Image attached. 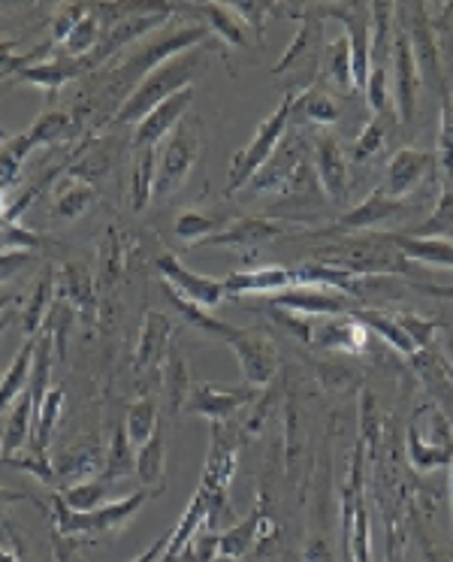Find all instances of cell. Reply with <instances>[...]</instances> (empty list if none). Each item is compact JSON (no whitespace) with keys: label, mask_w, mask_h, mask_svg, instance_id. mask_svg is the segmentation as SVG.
Here are the masks:
<instances>
[{"label":"cell","mask_w":453,"mask_h":562,"mask_svg":"<svg viewBox=\"0 0 453 562\" xmlns=\"http://www.w3.org/2000/svg\"><path fill=\"white\" fill-rule=\"evenodd\" d=\"M200 67H203V55H200V49L182 52V55H175L170 61H163L158 70H151V74L131 91V98L124 100L122 106H118V112L112 115V124H115V127H118V124H139L148 112L155 110V106H160L163 100H170L172 94H179L184 88L194 86Z\"/></svg>","instance_id":"6da1fadb"},{"label":"cell","mask_w":453,"mask_h":562,"mask_svg":"<svg viewBox=\"0 0 453 562\" xmlns=\"http://www.w3.org/2000/svg\"><path fill=\"white\" fill-rule=\"evenodd\" d=\"M320 263L339 267L354 276H408L415 272V263L405 260L384 233H356L342 243L324 245L318 251Z\"/></svg>","instance_id":"7a4b0ae2"},{"label":"cell","mask_w":453,"mask_h":562,"mask_svg":"<svg viewBox=\"0 0 453 562\" xmlns=\"http://www.w3.org/2000/svg\"><path fill=\"white\" fill-rule=\"evenodd\" d=\"M148 490H136L134 496H124V499L103 502L94 512H73L67 502L61 499L58 490H52V536L61 538H86L91 541L94 536H103V532H115L122 529L124 524H131L139 508L148 502Z\"/></svg>","instance_id":"3957f363"},{"label":"cell","mask_w":453,"mask_h":562,"mask_svg":"<svg viewBox=\"0 0 453 562\" xmlns=\"http://www.w3.org/2000/svg\"><path fill=\"white\" fill-rule=\"evenodd\" d=\"M203 151L200 139V119L182 122L172 127V134L163 139V151L158 160V176H155V200L182 191L188 176L194 172L196 160Z\"/></svg>","instance_id":"277c9868"},{"label":"cell","mask_w":453,"mask_h":562,"mask_svg":"<svg viewBox=\"0 0 453 562\" xmlns=\"http://www.w3.org/2000/svg\"><path fill=\"white\" fill-rule=\"evenodd\" d=\"M287 131H291V94L260 122L254 139L234 158V164H230V179H227V194L242 191L258 176V170L272 158V151L279 148V143L287 136Z\"/></svg>","instance_id":"5b68a950"},{"label":"cell","mask_w":453,"mask_h":562,"mask_svg":"<svg viewBox=\"0 0 453 562\" xmlns=\"http://www.w3.org/2000/svg\"><path fill=\"white\" fill-rule=\"evenodd\" d=\"M396 22L403 25L411 43V55L417 61V74H420V86L432 88L441 100L448 98V86L441 76V52L429 25L427 3H396Z\"/></svg>","instance_id":"8992f818"},{"label":"cell","mask_w":453,"mask_h":562,"mask_svg":"<svg viewBox=\"0 0 453 562\" xmlns=\"http://www.w3.org/2000/svg\"><path fill=\"white\" fill-rule=\"evenodd\" d=\"M420 203H405V200H393V196L381 194L378 188L360 200L354 209H348L344 215L332 221V227L320 233V236H356V233H375L381 224H390V221H405L415 215Z\"/></svg>","instance_id":"52a82bcc"},{"label":"cell","mask_w":453,"mask_h":562,"mask_svg":"<svg viewBox=\"0 0 453 562\" xmlns=\"http://www.w3.org/2000/svg\"><path fill=\"white\" fill-rule=\"evenodd\" d=\"M270 306L284 308L299 318H339V315H351L354 300L336 288H320V284H291L279 294H270Z\"/></svg>","instance_id":"ba28073f"},{"label":"cell","mask_w":453,"mask_h":562,"mask_svg":"<svg viewBox=\"0 0 453 562\" xmlns=\"http://www.w3.org/2000/svg\"><path fill=\"white\" fill-rule=\"evenodd\" d=\"M429 432L411 424L408 427V460L420 472L439 469V465L453 463V427L441 408H423Z\"/></svg>","instance_id":"9c48e42d"},{"label":"cell","mask_w":453,"mask_h":562,"mask_svg":"<svg viewBox=\"0 0 453 562\" xmlns=\"http://www.w3.org/2000/svg\"><path fill=\"white\" fill-rule=\"evenodd\" d=\"M390 70H393V79H390L393 110H396V119L408 127V124H415L420 74H417V61H415V55H411L408 34H405L399 22H396V31H393Z\"/></svg>","instance_id":"30bf717a"},{"label":"cell","mask_w":453,"mask_h":562,"mask_svg":"<svg viewBox=\"0 0 453 562\" xmlns=\"http://www.w3.org/2000/svg\"><path fill=\"white\" fill-rule=\"evenodd\" d=\"M258 387H218V384H191L188 400H184V415L206 417L212 424H224L227 417L242 412L246 405L258 403Z\"/></svg>","instance_id":"8fae6325"},{"label":"cell","mask_w":453,"mask_h":562,"mask_svg":"<svg viewBox=\"0 0 453 562\" xmlns=\"http://www.w3.org/2000/svg\"><path fill=\"white\" fill-rule=\"evenodd\" d=\"M224 342L234 348L246 384H251V387H267L270 384L275 369H279V355H275V348H272L267 336L230 324V330L224 333Z\"/></svg>","instance_id":"7c38bea8"},{"label":"cell","mask_w":453,"mask_h":562,"mask_svg":"<svg viewBox=\"0 0 453 562\" xmlns=\"http://www.w3.org/2000/svg\"><path fill=\"white\" fill-rule=\"evenodd\" d=\"M158 272L160 281H163L167 288H172L182 300H188V303H194V306L200 308H206V312L218 306L220 300L227 296V291H224V279H212V276L191 272L179 257H158Z\"/></svg>","instance_id":"4fadbf2b"},{"label":"cell","mask_w":453,"mask_h":562,"mask_svg":"<svg viewBox=\"0 0 453 562\" xmlns=\"http://www.w3.org/2000/svg\"><path fill=\"white\" fill-rule=\"evenodd\" d=\"M429 176H435V151H423V148H399L387 164V176L378 191L393 196V200H405V196L417 191L427 182Z\"/></svg>","instance_id":"5bb4252c"},{"label":"cell","mask_w":453,"mask_h":562,"mask_svg":"<svg viewBox=\"0 0 453 562\" xmlns=\"http://www.w3.org/2000/svg\"><path fill=\"white\" fill-rule=\"evenodd\" d=\"M306 158V139L296 134V131H287L279 148L272 151V158L258 170V176L242 188L248 196L254 194H279L287 179L294 176V170L299 167V160Z\"/></svg>","instance_id":"9a60e30c"},{"label":"cell","mask_w":453,"mask_h":562,"mask_svg":"<svg viewBox=\"0 0 453 562\" xmlns=\"http://www.w3.org/2000/svg\"><path fill=\"white\" fill-rule=\"evenodd\" d=\"M312 164L318 172V182L330 203H344V196L351 191L348 184V158H344L342 143L332 134L315 136L312 143Z\"/></svg>","instance_id":"2e32d148"},{"label":"cell","mask_w":453,"mask_h":562,"mask_svg":"<svg viewBox=\"0 0 453 562\" xmlns=\"http://www.w3.org/2000/svg\"><path fill=\"white\" fill-rule=\"evenodd\" d=\"M294 231L296 224H284V221L239 218L234 221V224H227V227L215 233V236L196 243V248H258V245L272 243V239L287 236V233Z\"/></svg>","instance_id":"e0dca14e"},{"label":"cell","mask_w":453,"mask_h":562,"mask_svg":"<svg viewBox=\"0 0 453 562\" xmlns=\"http://www.w3.org/2000/svg\"><path fill=\"white\" fill-rule=\"evenodd\" d=\"M194 86L184 88L179 94H172L170 100H163L160 106L148 112L143 122L136 124V134H134V148H158L167 136L172 134V127L175 124H182L184 112L191 110V103H194Z\"/></svg>","instance_id":"ac0fdd59"},{"label":"cell","mask_w":453,"mask_h":562,"mask_svg":"<svg viewBox=\"0 0 453 562\" xmlns=\"http://www.w3.org/2000/svg\"><path fill=\"white\" fill-rule=\"evenodd\" d=\"M55 296L73 308V315H79L86 324H98V288L88 267L64 263L61 272L55 276Z\"/></svg>","instance_id":"d6986e66"},{"label":"cell","mask_w":453,"mask_h":562,"mask_svg":"<svg viewBox=\"0 0 453 562\" xmlns=\"http://www.w3.org/2000/svg\"><path fill=\"white\" fill-rule=\"evenodd\" d=\"M55 477L61 481L64 487L79 484V481H91V477L103 475V465H106V448L98 439H82L64 448L55 460Z\"/></svg>","instance_id":"ffe728a7"},{"label":"cell","mask_w":453,"mask_h":562,"mask_svg":"<svg viewBox=\"0 0 453 562\" xmlns=\"http://www.w3.org/2000/svg\"><path fill=\"white\" fill-rule=\"evenodd\" d=\"M170 336L172 321L160 312H148L146 321H143V330H139V342H136V375H148V372L163 367V357L170 351Z\"/></svg>","instance_id":"44dd1931"},{"label":"cell","mask_w":453,"mask_h":562,"mask_svg":"<svg viewBox=\"0 0 453 562\" xmlns=\"http://www.w3.org/2000/svg\"><path fill=\"white\" fill-rule=\"evenodd\" d=\"M82 74H86V61H79V58H70V55L58 52V55H52V58H46V61L27 64L25 70H19L13 79L19 82V86L43 88V91L52 98L58 88L67 86L70 79H76V76H82Z\"/></svg>","instance_id":"7402d4cb"},{"label":"cell","mask_w":453,"mask_h":562,"mask_svg":"<svg viewBox=\"0 0 453 562\" xmlns=\"http://www.w3.org/2000/svg\"><path fill=\"white\" fill-rule=\"evenodd\" d=\"M263 505H267V499L260 496V505L258 512L248 514L246 520H239V524H234L227 532H220L218 536V557H224V560H246L248 553H251V548H254V541H260V538H267L272 532V524L270 517H267V512H263Z\"/></svg>","instance_id":"603a6c76"},{"label":"cell","mask_w":453,"mask_h":562,"mask_svg":"<svg viewBox=\"0 0 453 562\" xmlns=\"http://www.w3.org/2000/svg\"><path fill=\"white\" fill-rule=\"evenodd\" d=\"M339 122V103L332 100V94L324 86H308L299 94H291V131L296 124L299 127H330Z\"/></svg>","instance_id":"cb8c5ba5"},{"label":"cell","mask_w":453,"mask_h":562,"mask_svg":"<svg viewBox=\"0 0 453 562\" xmlns=\"http://www.w3.org/2000/svg\"><path fill=\"white\" fill-rule=\"evenodd\" d=\"M308 345L336 348V351H348V355H363L369 345V330L354 315H339V318H327L320 327H312V342Z\"/></svg>","instance_id":"d4e9b609"},{"label":"cell","mask_w":453,"mask_h":562,"mask_svg":"<svg viewBox=\"0 0 453 562\" xmlns=\"http://www.w3.org/2000/svg\"><path fill=\"white\" fill-rule=\"evenodd\" d=\"M291 284H294L291 269L260 267V269H242V272H230V276L224 279V291H227V296H246V294L270 296L284 291V288H291Z\"/></svg>","instance_id":"484cf974"},{"label":"cell","mask_w":453,"mask_h":562,"mask_svg":"<svg viewBox=\"0 0 453 562\" xmlns=\"http://www.w3.org/2000/svg\"><path fill=\"white\" fill-rule=\"evenodd\" d=\"M31 432H34V400L31 393H22L10 408H7V420H3V436H0V460H13L31 445Z\"/></svg>","instance_id":"4316f807"},{"label":"cell","mask_w":453,"mask_h":562,"mask_svg":"<svg viewBox=\"0 0 453 562\" xmlns=\"http://www.w3.org/2000/svg\"><path fill=\"white\" fill-rule=\"evenodd\" d=\"M320 79H327V86L336 88L339 94H354L351 43L344 37V31L324 43V49H320Z\"/></svg>","instance_id":"83f0119b"},{"label":"cell","mask_w":453,"mask_h":562,"mask_svg":"<svg viewBox=\"0 0 453 562\" xmlns=\"http://www.w3.org/2000/svg\"><path fill=\"white\" fill-rule=\"evenodd\" d=\"M390 245L411 263H429V267L453 269V243L451 239H415L405 233H384Z\"/></svg>","instance_id":"f1b7e54d"},{"label":"cell","mask_w":453,"mask_h":562,"mask_svg":"<svg viewBox=\"0 0 453 562\" xmlns=\"http://www.w3.org/2000/svg\"><path fill=\"white\" fill-rule=\"evenodd\" d=\"M34 355H37V336L25 339V345L19 348V355L13 357V363L0 375V415H7V408L27 391L31 369H34Z\"/></svg>","instance_id":"f546056e"},{"label":"cell","mask_w":453,"mask_h":562,"mask_svg":"<svg viewBox=\"0 0 453 562\" xmlns=\"http://www.w3.org/2000/svg\"><path fill=\"white\" fill-rule=\"evenodd\" d=\"M203 25L208 27V34L220 37L224 46H234V49H246L248 46V27L239 22V15L227 7V3H203L200 10Z\"/></svg>","instance_id":"4dcf8cb0"},{"label":"cell","mask_w":453,"mask_h":562,"mask_svg":"<svg viewBox=\"0 0 453 562\" xmlns=\"http://www.w3.org/2000/svg\"><path fill=\"white\" fill-rule=\"evenodd\" d=\"M64 408V387L61 384H52L49 393L43 396V405L34 415V432H31V445L27 451L39 453V457H49L52 436H55V427H58V417H61Z\"/></svg>","instance_id":"1f68e13d"},{"label":"cell","mask_w":453,"mask_h":562,"mask_svg":"<svg viewBox=\"0 0 453 562\" xmlns=\"http://www.w3.org/2000/svg\"><path fill=\"white\" fill-rule=\"evenodd\" d=\"M366 330H375L384 339V342L390 345V348H396L399 355L405 357H415L417 355V345L408 339V333L399 327V321H396V315H387V312H381V308H354L351 312Z\"/></svg>","instance_id":"d6a6232c"},{"label":"cell","mask_w":453,"mask_h":562,"mask_svg":"<svg viewBox=\"0 0 453 562\" xmlns=\"http://www.w3.org/2000/svg\"><path fill=\"white\" fill-rule=\"evenodd\" d=\"M131 475H136V448L127 439L124 424H118V427L112 429V439L106 445V465H103L100 481L112 484V481H122V477Z\"/></svg>","instance_id":"836d02e7"},{"label":"cell","mask_w":453,"mask_h":562,"mask_svg":"<svg viewBox=\"0 0 453 562\" xmlns=\"http://www.w3.org/2000/svg\"><path fill=\"white\" fill-rule=\"evenodd\" d=\"M52 306H55V276H52V272H43L37 281V288H34V294L27 300V308L22 312V330H25L27 339L37 336V333L46 327Z\"/></svg>","instance_id":"e575fe53"},{"label":"cell","mask_w":453,"mask_h":562,"mask_svg":"<svg viewBox=\"0 0 453 562\" xmlns=\"http://www.w3.org/2000/svg\"><path fill=\"white\" fill-rule=\"evenodd\" d=\"M163 396H167V403H170V412H182L184 400H188V391H191V379H188V367H184V357L179 355V348L170 345V351L163 357Z\"/></svg>","instance_id":"d590c367"},{"label":"cell","mask_w":453,"mask_h":562,"mask_svg":"<svg viewBox=\"0 0 453 562\" xmlns=\"http://www.w3.org/2000/svg\"><path fill=\"white\" fill-rule=\"evenodd\" d=\"M435 176L441 191H453V98L448 94L441 103L439 146H435Z\"/></svg>","instance_id":"8d00e7d4"},{"label":"cell","mask_w":453,"mask_h":562,"mask_svg":"<svg viewBox=\"0 0 453 562\" xmlns=\"http://www.w3.org/2000/svg\"><path fill=\"white\" fill-rule=\"evenodd\" d=\"M158 424V400L155 396H139L124 417V429H127V439L134 448H143L155 436Z\"/></svg>","instance_id":"74e56055"},{"label":"cell","mask_w":453,"mask_h":562,"mask_svg":"<svg viewBox=\"0 0 453 562\" xmlns=\"http://www.w3.org/2000/svg\"><path fill=\"white\" fill-rule=\"evenodd\" d=\"M399 233L415 236V239H451L453 243V191H441L439 203L423 224L405 227Z\"/></svg>","instance_id":"f35d334b"},{"label":"cell","mask_w":453,"mask_h":562,"mask_svg":"<svg viewBox=\"0 0 453 562\" xmlns=\"http://www.w3.org/2000/svg\"><path fill=\"white\" fill-rule=\"evenodd\" d=\"M100 37H103V22H100L98 13H94V7H91V10L76 22L73 31L67 34V40L61 43V52L64 55H70V58L86 61L88 55L98 49Z\"/></svg>","instance_id":"ab89813d"},{"label":"cell","mask_w":453,"mask_h":562,"mask_svg":"<svg viewBox=\"0 0 453 562\" xmlns=\"http://www.w3.org/2000/svg\"><path fill=\"white\" fill-rule=\"evenodd\" d=\"M34 143L27 134H15V136H3L0 134V191H7L10 184L19 179L22 172V164L25 158L34 151Z\"/></svg>","instance_id":"60d3db41"},{"label":"cell","mask_w":453,"mask_h":562,"mask_svg":"<svg viewBox=\"0 0 453 562\" xmlns=\"http://www.w3.org/2000/svg\"><path fill=\"white\" fill-rule=\"evenodd\" d=\"M155 151H158V148H136L134 179H131L136 212H143V209L155 200V176H158V167H155Z\"/></svg>","instance_id":"b9f144b4"},{"label":"cell","mask_w":453,"mask_h":562,"mask_svg":"<svg viewBox=\"0 0 453 562\" xmlns=\"http://www.w3.org/2000/svg\"><path fill=\"white\" fill-rule=\"evenodd\" d=\"M94 203V188L88 182H67L55 196V206L52 215L58 221H76L86 215L88 209Z\"/></svg>","instance_id":"7bdbcfd3"},{"label":"cell","mask_w":453,"mask_h":562,"mask_svg":"<svg viewBox=\"0 0 453 562\" xmlns=\"http://www.w3.org/2000/svg\"><path fill=\"white\" fill-rule=\"evenodd\" d=\"M163 457H167V445H163V424H158L155 436L136 448V477L143 484H158L163 477Z\"/></svg>","instance_id":"ee69618b"},{"label":"cell","mask_w":453,"mask_h":562,"mask_svg":"<svg viewBox=\"0 0 453 562\" xmlns=\"http://www.w3.org/2000/svg\"><path fill=\"white\" fill-rule=\"evenodd\" d=\"M399 122L396 115H378L375 122H369L363 127V134L354 139V148H351V160L354 164H366L369 158H375L384 146V139H387V124Z\"/></svg>","instance_id":"f6af8a7d"},{"label":"cell","mask_w":453,"mask_h":562,"mask_svg":"<svg viewBox=\"0 0 453 562\" xmlns=\"http://www.w3.org/2000/svg\"><path fill=\"white\" fill-rule=\"evenodd\" d=\"M227 227V221L220 218H212V215H203V212H182L179 218H175V233L182 236L184 243H203V239H208V236H215L218 231H224Z\"/></svg>","instance_id":"bcb514c9"},{"label":"cell","mask_w":453,"mask_h":562,"mask_svg":"<svg viewBox=\"0 0 453 562\" xmlns=\"http://www.w3.org/2000/svg\"><path fill=\"white\" fill-rule=\"evenodd\" d=\"M70 127H73V122H70V115L61 110H49L39 115L37 122H34V127H27L25 134L31 136V143L34 146H49V143H58L61 136L70 134Z\"/></svg>","instance_id":"7dc6e473"},{"label":"cell","mask_w":453,"mask_h":562,"mask_svg":"<svg viewBox=\"0 0 453 562\" xmlns=\"http://www.w3.org/2000/svg\"><path fill=\"white\" fill-rule=\"evenodd\" d=\"M61 499L73 508V512H94L106 499V481L91 477V481H79L70 487L61 490Z\"/></svg>","instance_id":"c3c4849f"},{"label":"cell","mask_w":453,"mask_h":562,"mask_svg":"<svg viewBox=\"0 0 453 562\" xmlns=\"http://www.w3.org/2000/svg\"><path fill=\"white\" fill-rule=\"evenodd\" d=\"M387 67H372L369 70V79H366V98H369V106L375 115H396L393 110V94H390V79H387Z\"/></svg>","instance_id":"681fc988"},{"label":"cell","mask_w":453,"mask_h":562,"mask_svg":"<svg viewBox=\"0 0 453 562\" xmlns=\"http://www.w3.org/2000/svg\"><path fill=\"white\" fill-rule=\"evenodd\" d=\"M396 321H399V327L408 333V339L417 345V351L432 348V339H435L441 330V321L420 318V315H411V312H399V315H396Z\"/></svg>","instance_id":"f907efd6"},{"label":"cell","mask_w":453,"mask_h":562,"mask_svg":"<svg viewBox=\"0 0 453 562\" xmlns=\"http://www.w3.org/2000/svg\"><path fill=\"white\" fill-rule=\"evenodd\" d=\"M227 7L239 15L242 25L254 31V40L263 43V25L270 15H275V3H227Z\"/></svg>","instance_id":"816d5d0a"},{"label":"cell","mask_w":453,"mask_h":562,"mask_svg":"<svg viewBox=\"0 0 453 562\" xmlns=\"http://www.w3.org/2000/svg\"><path fill=\"white\" fill-rule=\"evenodd\" d=\"M88 10L86 7H79V3H67V7H61V10H58L55 22H52V27H55L52 34H55V43H58V46H61L64 40H67V34H70V31L76 27V22H79V19H82Z\"/></svg>","instance_id":"f5cc1de1"},{"label":"cell","mask_w":453,"mask_h":562,"mask_svg":"<svg viewBox=\"0 0 453 562\" xmlns=\"http://www.w3.org/2000/svg\"><path fill=\"white\" fill-rule=\"evenodd\" d=\"M429 25H432V34H435L439 52H444V55L453 61V3H444V15H441V22H432V19H429Z\"/></svg>","instance_id":"db71d44e"},{"label":"cell","mask_w":453,"mask_h":562,"mask_svg":"<svg viewBox=\"0 0 453 562\" xmlns=\"http://www.w3.org/2000/svg\"><path fill=\"white\" fill-rule=\"evenodd\" d=\"M31 263H34V251H3L0 255V284L10 281L13 276H19Z\"/></svg>","instance_id":"11a10c76"},{"label":"cell","mask_w":453,"mask_h":562,"mask_svg":"<svg viewBox=\"0 0 453 562\" xmlns=\"http://www.w3.org/2000/svg\"><path fill=\"white\" fill-rule=\"evenodd\" d=\"M13 502H34V505H39L43 512L49 514V508H46V505H43V502H39L34 493H22V490H3V487H0V512H3L7 505H13Z\"/></svg>","instance_id":"9f6ffc18"},{"label":"cell","mask_w":453,"mask_h":562,"mask_svg":"<svg viewBox=\"0 0 453 562\" xmlns=\"http://www.w3.org/2000/svg\"><path fill=\"white\" fill-rule=\"evenodd\" d=\"M170 536L172 532H167V536H160L155 544H148L139 557H136L134 562H160V557H163V550H167V544H170Z\"/></svg>","instance_id":"6f0895ef"},{"label":"cell","mask_w":453,"mask_h":562,"mask_svg":"<svg viewBox=\"0 0 453 562\" xmlns=\"http://www.w3.org/2000/svg\"><path fill=\"white\" fill-rule=\"evenodd\" d=\"M0 562H27L25 548H22L19 538H13L10 544H0Z\"/></svg>","instance_id":"680465c9"},{"label":"cell","mask_w":453,"mask_h":562,"mask_svg":"<svg viewBox=\"0 0 453 562\" xmlns=\"http://www.w3.org/2000/svg\"><path fill=\"white\" fill-rule=\"evenodd\" d=\"M423 294L439 296V300H453V284H417Z\"/></svg>","instance_id":"91938a15"},{"label":"cell","mask_w":453,"mask_h":562,"mask_svg":"<svg viewBox=\"0 0 453 562\" xmlns=\"http://www.w3.org/2000/svg\"><path fill=\"white\" fill-rule=\"evenodd\" d=\"M439 333H444V360H448V367H451L453 375V324H444V321H441Z\"/></svg>","instance_id":"94428289"},{"label":"cell","mask_w":453,"mask_h":562,"mask_svg":"<svg viewBox=\"0 0 453 562\" xmlns=\"http://www.w3.org/2000/svg\"><path fill=\"white\" fill-rule=\"evenodd\" d=\"M7 306H10V296H0V324H3V312H7Z\"/></svg>","instance_id":"6125c7cd"},{"label":"cell","mask_w":453,"mask_h":562,"mask_svg":"<svg viewBox=\"0 0 453 562\" xmlns=\"http://www.w3.org/2000/svg\"><path fill=\"white\" fill-rule=\"evenodd\" d=\"M3 79H13V76H10V74H0V82H3Z\"/></svg>","instance_id":"be15d7a7"},{"label":"cell","mask_w":453,"mask_h":562,"mask_svg":"<svg viewBox=\"0 0 453 562\" xmlns=\"http://www.w3.org/2000/svg\"><path fill=\"white\" fill-rule=\"evenodd\" d=\"M3 330H7V321H3V324H0V336H3Z\"/></svg>","instance_id":"e7e4bbea"},{"label":"cell","mask_w":453,"mask_h":562,"mask_svg":"<svg viewBox=\"0 0 453 562\" xmlns=\"http://www.w3.org/2000/svg\"><path fill=\"white\" fill-rule=\"evenodd\" d=\"M0 436H3V415H0Z\"/></svg>","instance_id":"03108f58"}]
</instances>
